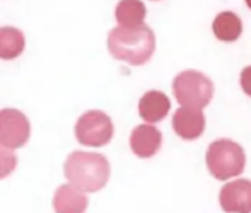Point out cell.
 Listing matches in <instances>:
<instances>
[{"mask_svg":"<svg viewBox=\"0 0 251 213\" xmlns=\"http://www.w3.org/2000/svg\"><path fill=\"white\" fill-rule=\"evenodd\" d=\"M109 53L117 59L129 65L147 64L157 46L154 30L148 24L138 27H114L106 37Z\"/></svg>","mask_w":251,"mask_h":213,"instance_id":"6da1fadb","label":"cell"},{"mask_svg":"<svg viewBox=\"0 0 251 213\" xmlns=\"http://www.w3.org/2000/svg\"><path fill=\"white\" fill-rule=\"evenodd\" d=\"M64 175L68 184L80 191L98 192L109 181L111 166L105 156L92 151H73L64 163Z\"/></svg>","mask_w":251,"mask_h":213,"instance_id":"7a4b0ae2","label":"cell"},{"mask_svg":"<svg viewBox=\"0 0 251 213\" xmlns=\"http://www.w3.org/2000/svg\"><path fill=\"white\" fill-rule=\"evenodd\" d=\"M205 163L216 179L226 181L236 178L244 172L245 153L244 148L232 139H216L207 148Z\"/></svg>","mask_w":251,"mask_h":213,"instance_id":"3957f363","label":"cell"},{"mask_svg":"<svg viewBox=\"0 0 251 213\" xmlns=\"http://www.w3.org/2000/svg\"><path fill=\"white\" fill-rule=\"evenodd\" d=\"M173 93L182 106L202 110L213 99L214 84L204 73L198 70H185L175 77Z\"/></svg>","mask_w":251,"mask_h":213,"instance_id":"277c9868","label":"cell"},{"mask_svg":"<svg viewBox=\"0 0 251 213\" xmlns=\"http://www.w3.org/2000/svg\"><path fill=\"white\" fill-rule=\"evenodd\" d=\"M74 135L78 144L84 147H103L109 144L114 136V125L106 113L100 110H89L77 119Z\"/></svg>","mask_w":251,"mask_h":213,"instance_id":"5b68a950","label":"cell"},{"mask_svg":"<svg viewBox=\"0 0 251 213\" xmlns=\"http://www.w3.org/2000/svg\"><path fill=\"white\" fill-rule=\"evenodd\" d=\"M31 136V125L28 117L12 106L0 108V144L17 151L23 148Z\"/></svg>","mask_w":251,"mask_h":213,"instance_id":"8992f818","label":"cell"},{"mask_svg":"<svg viewBox=\"0 0 251 213\" xmlns=\"http://www.w3.org/2000/svg\"><path fill=\"white\" fill-rule=\"evenodd\" d=\"M219 201L226 213H251V181L235 179L227 182L220 189Z\"/></svg>","mask_w":251,"mask_h":213,"instance_id":"52a82bcc","label":"cell"},{"mask_svg":"<svg viewBox=\"0 0 251 213\" xmlns=\"http://www.w3.org/2000/svg\"><path fill=\"white\" fill-rule=\"evenodd\" d=\"M173 131L175 133L185 139L194 141L198 139L205 129V117L202 110L189 108V106H180L173 114Z\"/></svg>","mask_w":251,"mask_h":213,"instance_id":"ba28073f","label":"cell"},{"mask_svg":"<svg viewBox=\"0 0 251 213\" xmlns=\"http://www.w3.org/2000/svg\"><path fill=\"white\" fill-rule=\"evenodd\" d=\"M161 144L163 135L154 125H139L130 133V148L139 159L154 157L160 151Z\"/></svg>","mask_w":251,"mask_h":213,"instance_id":"9c48e42d","label":"cell"},{"mask_svg":"<svg viewBox=\"0 0 251 213\" xmlns=\"http://www.w3.org/2000/svg\"><path fill=\"white\" fill-rule=\"evenodd\" d=\"M52 206L55 213H84L89 206V198L86 192L67 182L56 188Z\"/></svg>","mask_w":251,"mask_h":213,"instance_id":"30bf717a","label":"cell"},{"mask_svg":"<svg viewBox=\"0 0 251 213\" xmlns=\"http://www.w3.org/2000/svg\"><path fill=\"white\" fill-rule=\"evenodd\" d=\"M170 99L161 90H148L145 92L138 104L139 116L150 125L161 122L170 111Z\"/></svg>","mask_w":251,"mask_h":213,"instance_id":"8fae6325","label":"cell"},{"mask_svg":"<svg viewBox=\"0 0 251 213\" xmlns=\"http://www.w3.org/2000/svg\"><path fill=\"white\" fill-rule=\"evenodd\" d=\"M25 49V36L23 30L14 26L0 27V59L12 61L23 55Z\"/></svg>","mask_w":251,"mask_h":213,"instance_id":"7c38bea8","label":"cell"},{"mask_svg":"<svg viewBox=\"0 0 251 213\" xmlns=\"http://www.w3.org/2000/svg\"><path fill=\"white\" fill-rule=\"evenodd\" d=\"M114 15L120 27H138L145 24L147 6L142 0H120Z\"/></svg>","mask_w":251,"mask_h":213,"instance_id":"4fadbf2b","label":"cell"},{"mask_svg":"<svg viewBox=\"0 0 251 213\" xmlns=\"http://www.w3.org/2000/svg\"><path fill=\"white\" fill-rule=\"evenodd\" d=\"M211 30L219 40L235 42L242 34V20L232 11H222L214 17Z\"/></svg>","mask_w":251,"mask_h":213,"instance_id":"5bb4252c","label":"cell"},{"mask_svg":"<svg viewBox=\"0 0 251 213\" xmlns=\"http://www.w3.org/2000/svg\"><path fill=\"white\" fill-rule=\"evenodd\" d=\"M18 166V157L15 151L0 144V181L9 178Z\"/></svg>","mask_w":251,"mask_h":213,"instance_id":"9a60e30c","label":"cell"},{"mask_svg":"<svg viewBox=\"0 0 251 213\" xmlns=\"http://www.w3.org/2000/svg\"><path fill=\"white\" fill-rule=\"evenodd\" d=\"M239 83L245 95L251 96V65H247L242 68L241 76H239Z\"/></svg>","mask_w":251,"mask_h":213,"instance_id":"2e32d148","label":"cell"},{"mask_svg":"<svg viewBox=\"0 0 251 213\" xmlns=\"http://www.w3.org/2000/svg\"><path fill=\"white\" fill-rule=\"evenodd\" d=\"M245 5L251 9V0H245Z\"/></svg>","mask_w":251,"mask_h":213,"instance_id":"e0dca14e","label":"cell"}]
</instances>
